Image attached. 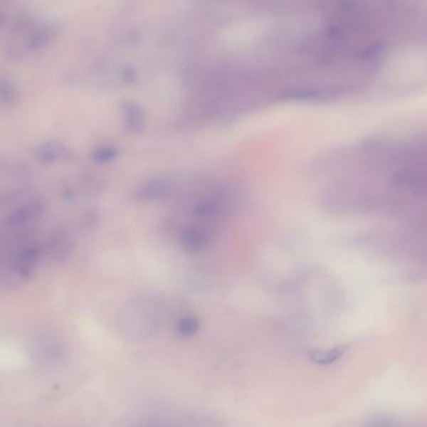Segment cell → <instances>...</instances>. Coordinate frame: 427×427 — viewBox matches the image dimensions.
<instances>
[{
    "label": "cell",
    "instance_id": "obj_6",
    "mask_svg": "<svg viewBox=\"0 0 427 427\" xmlns=\"http://www.w3.org/2000/svg\"><path fill=\"white\" fill-rule=\"evenodd\" d=\"M172 190V181L168 179H153L148 183L144 184L137 191V196L145 201H155L164 198Z\"/></svg>",
    "mask_w": 427,
    "mask_h": 427
},
{
    "label": "cell",
    "instance_id": "obj_10",
    "mask_svg": "<svg viewBox=\"0 0 427 427\" xmlns=\"http://www.w3.org/2000/svg\"><path fill=\"white\" fill-rule=\"evenodd\" d=\"M198 330L199 321L194 316H184L179 320L178 325H176V331L180 335L185 336V337L193 336L194 334L198 332Z\"/></svg>",
    "mask_w": 427,
    "mask_h": 427
},
{
    "label": "cell",
    "instance_id": "obj_1",
    "mask_svg": "<svg viewBox=\"0 0 427 427\" xmlns=\"http://www.w3.org/2000/svg\"><path fill=\"white\" fill-rule=\"evenodd\" d=\"M351 183L360 215L386 218L391 229H427V132L357 142Z\"/></svg>",
    "mask_w": 427,
    "mask_h": 427
},
{
    "label": "cell",
    "instance_id": "obj_4",
    "mask_svg": "<svg viewBox=\"0 0 427 427\" xmlns=\"http://www.w3.org/2000/svg\"><path fill=\"white\" fill-rule=\"evenodd\" d=\"M213 240L210 230L205 229L203 226H191L184 230L181 234V243L184 248L190 253L203 251Z\"/></svg>",
    "mask_w": 427,
    "mask_h": 427
},
{
    "label": "cell",
    "instance_id": "obj_11",
    "mask_svg": "<svg viewBox=\"0 0 427 427\" xmlns=\"http://www.w3.org/2000/svg\"><path fill=\"white\" fill-rule=\"evenodd\" d=\"M117 150L112 148V147H100V148H97L94 154H93V158L97 163H107V162H110L112 159L117 157Z\"/></svg>",
    "mask_w": 427,
    "mask_h": 427
},
{
    "label": "cell",
    "instance_id": "obj_2",
    "mask_svg": "<svg viewBox=\"0 0 427 427\" xmlns=\"http://www.w3.org/2000/svg\"><path fill=\"white\" fill-rule=\"evenodd\" d=\"M43 213V205L39 201H31V203L21 205L16 208L8 218V224L11 228H26L28 225L33 224Z\"/></svg>",
    "mask_w": 427,
    "mask_h": 427
},
{
    "label": "cell",
    "instance_id": "obj_9",
    "mask_svg": "<svg viewBox=\"0 0 427 427\" xmlns=\"http://www.w3.org/2000/svg\"><path fill=\"white\" fill-rule=\"evenodd\" d=\"M124 122H125L129 132H142V127H144V115H142V110L137 105H129L125 109Z\"/></svg>",
    "mask_w": 427,
    "mask_h": 427
},
{
    "label": "cell",
    "instance_id": "obj_7",
    "mask_svg": "<svg viewBox=\"0 0 427 427\" xmlns=\"http://www.w3.org/2000/svg\"><path fill=\"white\" fill-rule=\"evenodd\" d=\"M345 351L346 349L344 346H336V347H331L326 350L311 351L309 354V359L319 367H329V365L339 362L345 354Z\"/></svg>",
    "mask_w": 427,
    "mask_h": 427
},
{
    "label": "cell",
    "instance_id": "obj_5",
    "mask_svg": "<svg viewBox=\"0 0 427 427\" xmlns=\"http://www.w3.org/2000/svg\"><path fill=\"white\" fill-rule=\"evenodd\" d=\"M71 246L70 238L65 231L56 230L48 238L46 253L56 261H64L71 253Z\"/></svg>",
    "mask_w": 427,
    "mask_h": 427
},
{
    "label": "cell",
    "instance_id": "obj_3",
    "mask_svg": "<svg viewBox=\"0 0 427 427\" xmlns=\"http://www.w3.org/2000/svg\"><path fill=\"white\" fill-rule=\"evenodd\" d=\"M39 256H41L39 248H36V246L23 248L14 255L13 263H11V269L16 274L21 275V276L31 274L39 261Z\"/></svg>",
    "mask_w": 427,
    "mask_h": 427
},
{
    "label": "cell",
    "instance_id": "obj_8",
    "mask_svg": "<svg viewBox=\"0 0 427 427\" xmlns=\"http://www.w3.org/2000/svg\"><path fill=\"white\" fill-rule=\"evenodd\" d=\"M68 155V150L59 142H46L41 145L36 152V158L41 163H56L58 160H63Z\"/></svg>",
    "mask_w": 427,
    "mask_h": 427
}]
</instances>
